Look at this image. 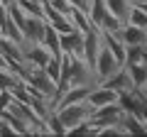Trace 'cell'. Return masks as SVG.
Returning a JSON list of instances; mask_svg holds the SVG:
<instances>
[{"mask_svg":"<svg viewBox=\"0 0 147 137\" xmlns=\"http://www.w3.org/2000/svg\"><path fill=\"white\" fill-rule=\"evenodd\" d=\"M105 5H108V10L113 12L120 22L130 20V12H132V3L130 0H105Z\"/></svg>","mask_w":147,"mask_h":137,"instance_id":"13","label":"cell"},{"mask_svg":"<svg viewBox=\"0 0 147 137\" xmlns=\"http://www.w3.org/2000/svg\"><path fill=\"white\" fill-rule=\"evenodd\" d=\"M120 127H123L125 135H147V122L142 120L140 115H130V113H125Z\"/></svg>","mask_w":147,"mask_h":137,"instance_id":"12","label":"cell"},{"mask_svg":"<svg viewBox=\"0 0 147 137\" xmlns=\"http://www.w3.org/2000/svg\"><path fill=\"white\" fill-rule=\"evenodd\" d=\"M12 3H15L22 12H27V15H32V17H44V3L42 0H12Z\"/></svg>","mask_w":147,"mask_h":137,"instance_id":"16","label":"cell"},{"mask_svg":"<svg viewBox=\"0 0 147 137\" xmlns=\"http://www.w3.org/2000/svg\"><path fill=\"white\" fill-rule=\"evenodd\" d=\"M57 110V115L61 118V122H64V127H66V135L74 130L76 125H81V122H86L88 120V115H91V110L93 108L86 103V100H81V103H69V105H59V108H54Z\"/></svg>","mask_w":147,"mask_h":137,"instance_id":"2","label":"cell"},{"mask_svg":"<svg viewBox=\"0 0 147 137\" xmlns=\"http://www.w3.org/2000/svg\"><path fill=\"white\" fill-rule=\"evenodd\" d=\"M0 68H10V64H7V59L3 56V54H0ZM10 71H12V68H10Z\"/></svg>","mask_w":147,"mask_h":137,"instance_id":"20","label":"cell"},{"mask_svg":"<svg viewBox=\"0 0 147 137\" xmlns=\"http://www.w3.org/2000/svg\"><path fill=\"white\" fill-rule=\"evenodd\" d=\"M132 5H142V3H147V0H130Z\"/></svg>","mask_w":147,"mask_h":137,"instance_id":"22","label":"cell"},{"mask_svg":"<svg viewBox=\"0 0 147 137\" xmlns=\"http://www.w3.org/2000/svg\"><path fill=\"white\" fill-rule=\"evenodd\" d=\"M145 91H147V88H145Z\"/></svg>","mask_w":147,"mask_h":137,"instance_id":"26","label":"cell"},{"mask_svg":"<svg viewBox=\"0 0 147 137\" xmlns=\"http://www.w3.org/2000/svg\"><path fill=\"white\" fill-rule=\"evenodd\" d=\"M100 83H105L108 88H113V91H118V93H123V91H130V88H135L132 86V79H130V74H127V66H123V68H118L113 76H108L105 81H100Z\"/></svg>","mask_w":147,"mask_h":137,"instance_id":"10","label":"cell"},{"mask_svg":"<svg viewBox=\"0 0 147 137\" xmlns=\"http://www.w3.org/2000/svg\"><path fill=\"white\" fill-rule=\"evenodd\" d=\"M118 37L125 42V47H132V44H147V30L132 25V22H125V25L118 30Z\"/></svg>","mask_w":147,"mask_h":137,"instance_id":"8","label":"cell"},{"mask_svg":"<svg viewBox=\"0 0 147 137\" xmlns=\"http://www.w3.org/2000/svg\"><path fill=\"white\" fill-rule=\"evenodd\" d=\"M3 3H10V0H3Z\"/></svg>","mask_w":147,"mask_h":137,"instance_id":"24","label":"cell"},{"mask_svg":"<svg viewBox=\"0 0 147 137\" xmlns=\"http://www.w3.org/2000/svg\"><path fill=\"white\" fill-rule=\"evenodd\" d=\"M140 118L147 122V100H145V105H142V110H140Z\"/></svg>","mask_w":147,"mask_h":137,"instance_id":"21","label":"cell"},{"mask_svg":"<svg viewBox=\"0 0 147 137\" xmlns=\"http://www.w3.org/2000/svg\"><path fill=\"white\" fill-rule=\"evenodd\" d=\"M123 118H125L123 108L118 105V103H108V105L93 108L91 115H88V120L98 127V135H100L103 127H120V125H123Z\"/></svg>","mask_w":147,"mask_h":137,"instance_id":"1","label":"cell"},{"mask_svg":"<svg viewBox=\"0 0 147 137\" xmlns=\"http://www.w3.org/2000/svg\"><path fill=\"white\" fill-rule=\"evenodd\" d=\"M25 59H27V64H34V66H47L49 64V59H52V52H49L44 44H30V42H25Z\"/></svg>","mask_w":147,"mask_h":137,"instance_id":"9","label":"cell"},{"mask_svg":"<svg viewBox=\"0 0 147 137\" xmlns=\"http://www.w3.org/2000/svg\"><path fill=\"white\" fill-rule=\"evenodd\" d=\"M100 47H103V34H100L98 27H91L88 32H84V59L91 64V66H93Z\"/></svg>","mask_w":147,"mask_h":137,"instance_id":"5","label":"cell"},{"mask_svg":"<svg viewBox=\"0 0 147 137\" xmlns=\"http://www.w3.org/2000/svg\"><path fill=\"white\" fill-rule=\"evenodd\" d=\"M118 95H120L118 91L108 88L105 83H98V86H93V88H91L86 103H88L91 108H100V105H108V103H118Z\"/></svg>","mask_w":147,"mask_h":137,"instance_id":"6","label":"cell"},{"mask_svg":"<svg viewBox=\"0 0 147 137\" xmlns=\"http://www.w3.org/2000/svg\"><path fill=\"white\" fill-rule=\"evenodd\" d=\"M61 54H71V56H84V32L71 30V32H61Z\"/></svg>","mask_w":147,"mask_h":137,"instance_id":"7","label":"cell"},{"mask_svg":"<svg viewBox=\"0 0 147 137\" xmlns=\"http://www.w3.org/2000/svg\"><path fill=\"white\" fill-rule=\"evenodd\" d=\"M145 93H147V91H145Z\"/></svg>","mask_w":147,"mask_h":137,"instance_id":"25","label":"cell"},{"mask_svg":"<svg viewBox=\"0 0 147 137\" xmlns=\"http://www.w3.org/2000/svg\"><path fill=\"white\" fill-rule=\"evenodd\" d=\"M123 66H125V64H120L118 56L103 44L100 52H98V56H96V61H93V74H96V79H98V83H100V81H105L108 76H113L118 68H123Z\"/></svg>","mask_w":147,"mask_h":137,"instance_id":"3","label":"cell"},{"mask_svg":"<svg viewBox=\"0 0 147 137\" xmlns=\"http://www.w3.org/2000/svg\"><path fill=\"white\" fill-rule=\"evenodd\" d=\"M69 17H71V22H74V30H79V32H88L91 27V17H88V12L86 10H79V7H71L69 10Z\"/></svg>","mask_w":147,"mask_h":137,"instance_id":"15","label":"cell"},{"mask_svg":"<svg viewBox=\"0 0 147 137\" xmlns=\"http://www.w3.org/2000/svg\"><path fill=\"white\" fill-rule=\"evenodd\" d=\"M0 37H3V25H0Z\"/></svg>","mask_w":147,"mask_h":137,"instance_id":"23","label":"cell"},{"mask_svg":"<svg viewBox=\"0 0 147 137\" xmlns=\"http://www.w3.org/2000/svg\"><path fill=\"white\" fill-rule=\"evenodd\" d=\"M44 68H47V74L54 79V83H59V79H61V56H52Z\"/></svg>","mask_w":147,"mask_h":137,"instance_id":"19","label":"cell"},{"mask_svg":"<svg viewBox=\"0 0 147 137\" xmlns=\"http://www.w3.org/2000/svg\"><path fill=\"white\" fill-rule=\"evenodd\" d=\"M127 22H132V25L147 30V12L142 10L140 5H132V12H130V20H127Z\"/></svg>","mask_w":147,"mask_h":137,"instance_id":"18","label":"cell"},{"mask_svg":"<svg viewBox=\"0 0 147 137\" xmlns=\"http://www.w3.org/2000/svg\"><path fill=\"white\" fill-rule=\"evenodd\" d=\"M125 66H127V74L132 79V86L145 91L147 88V66L145 64H125Z\"/></svg>","mask_w":147,"mask_h":137,"instance_id":"14","label":"cell"},{"mask_svg":"<svg viewBox=\"0 0 147 137\" xmlns=\"http://www.w3.org/2000/svg\"><path fill=\"white\" fill-rule=\"evenodd\" d=\"M44 130L49 135H66V127H64L61 118L57 115V110H49L47 118H44Z\"/></svg>","mask_w":147,"mask_h":137,"instance_id":"17","label":"cell"},{"mask_svg":"<svg viewBox=\"0 0 147 137\" xmlns=\"http://www.w3.org/2000/svg\"><path fill=\"white\" fill-rule=\"evenodd\" d=\"M147 100V93L140 88H130V91H123L118 95V105L123 108V113H130V115H140L142 105Z\"/></svg>","mask_w":147,"mask_h":137,"instance_id":"4","label":"cell"},{"mask_svg":"<svg viewBox=\"0 0 147 137\" xmlns=\"http://www.w3.org/2000/svg\"><path fill=\"white\" fill-rule=\"evenodd\" d=\"M59 37H61V32L47 22V27H44V37H42V44L49 49V52H52V56H61V42H59Z\"/></svg>","mask_w":147,"mask_h":137,"instance_id":"11","label":"cell"}]
</instances>
